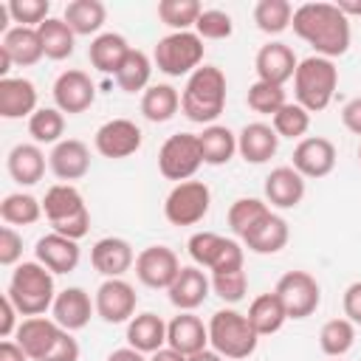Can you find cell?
<instances>
[{
  "mask_svg": "<svg viewBox=\"0 0 361 361\" xmlns=\"http://www.w3.org/2000/svg\"><path fill=\"white\" fill-rule=\"evenodd\" d=\"M290 28L316 51V56L333 59L350 48V17L341 14L336 3H302L293 8Z\"/></svg>",
  "mask_w": 361,
  "mask_h": 361,
  "instance_id": "cell-1",
  "label": "cell"
},
{
  "mask_svg": "<svg viewBox=\"0 0 361 361\" xmlns=\"http://www.w3.org/2000/svg\"><path fill=\"white\" fill-rule=\"evenodd\" d=\"M226 107V73L217 65H200L195 73H189L183 93H180V110L195 124H214V118Z\"/></svg>",
  "mask_w": 361,
  "mask_h": 361,
  "instance_id": "cell-2",
  "label": "cell"
},
{
  "mask_svg": "<svg viewBox=\"0 0 361 361\" xmlns=\"http://www.w3.org/2000/svg\"><path fill=\"white\" fill-rule=\"evenodd\" d=\"M6 296L14 302L20 316H42L48 307H54L56 290H54V274L42 262H20L11 271Z\"/></svg>",
  "mask_w": 361,
  "mask_h": 361,
  "instance_id": "cell-3",
  "label": "cell"
},
{
  "mask_svg": "<svg viewBox=\"0 0 361 361\" xmlns=\"http://www.w3.org/2000/svg\"><path fill=\"white\" fill-rule=\"evenodd\" d=\"M338 87V68L327 56H307L299 62L293 73V93L296 104H302L307 113H322Z\"/></svg>",
  "mask_w": 361,
  "mask_h": 361,
  "instance_id": "cell-4",
  "label": "cell"
},
{
  "mask_svg": "<svg viewBox=\"0 0 361 361\" xmlns=\"http://www.w3.org/2000/svg\"><path fill=\"white\" fill-rule=\"evenodd\" d=\"M42 214L48 217L56 234L71 240H82L90 231V212L85 206L82 192L73 183H56L42 197Z\"/></svg>",
  "mask_w": 361,
  "mask_h": 361,
  "instance_id": "cell-5",
  "label": "cell"
},
{
  "mask_svg": "<svg viewBox=\"0 0 361 361\" xmlns=\"http://www.w3.org/2000/svg\"><path fill=\"white\" fill-rule=\"evenodd\" d=\"M257 330L251 327L248 316L234 310V307H223L214 310L209 319V344L214 353H220L223 358H248L257 350Z\"/></svg>",
  "mask_w": 361,
  "mask_h": 361,
  "instance_id": "cell-6",
  "label": "cell"
},
{
  "mask_svg": "<svg viewBox=\"0 0 361 361\" xmlns=\"http://www.w3.org/2000/svg\"><path fill=\"white\" fill-rule=\"evenodd\" d=\"M152 62L166 76L195 73L203 62V39L195 31H172L155 42Z\"/></svg>",
  "mask_w": 361,
  "mask_h": 361,
  "instance_id": "cell-7",
  "label": "cell"
},
{
  "mask_svg": "<svg viewBox=\"0 0 361 361\" xmlns=\"http://www.w3.org/2000/svg\"><path fill=\"white\" fill-rule=\"evenodd\" d=\"M200 164H203V155H200V141L195 133H175L158 149V172L166 180H175V183L192 180Z\"/></svg>",
  "mask_w": 361,
  "mask_h": 361,
  "instance_id": "cell-8",
  "label": "cell"
},
{
  "mask_svg": "<svg viewBox=\"0 0 361 361\" xmlns=\"http://www.w3.org/2000/svg\"><path fill=\"white\" fill-rule=\"evenodd\" d=\"M189 248V257L197 268H209L212 274H220V271H234V268H243V245L237 240H228V237H220L214 231H197L189 237L186 243Z\"/></svg>",
  "mask_w": 361,
  "mask_h": 361,
  "instance_id": "cell-9",
  "label": "cell"
},
{
  "mask_svg": "<svg viewBox=\"0 0 361 361\" xmlns=\"http://www.w3.org/2000/svg\"><path fill=\"white\" fill-rule=\"evenodd\" d=\"M212 192L203 180H183L175 183L164 200V214L172 226H195L209 214Z\"/></svg>",
  "mask_w": 361,
  "mask_h": 361,
  "instance_id": "cell-10",
  "label": "cell"
},
{
  "mask_svg": "<svg viewBox=\"0 0 361 361\" xmlns=\"http://www.w3.org/2000/svg\"><path fill=\"white\" fill-rule=\"evenodd\" d=\"M274 290L282 299L288 319H307V316L316 313V307L322 302V288H319L316 276L307 274V271H288V274H282Z\"/></svg>",
  "mask_w": 361,
  "mask_h": 361,
  "instance_id": "cell-11",
  "label": "cell"
},
{
  "mask_svg": "<svg viewBox=\"0 0 361 361\" xmlns=\"http://www.w3.org/2000/svg\"><path fill=\"white\" fill-rule=\"evenodd\" d=\"M180 259L166 245H149L135 257V276L141 285L152 290H169V285L180 274Z\"/></svg>",
  "mask_w": 361,
  "mask_h": 361,
  "instance_id": "cell-12",
  "label": "cell"
},
{
  "mask_svg": "<svg viewBox=\"0 0 361 361\" xmlns=\"http://www.w3.org/2000/svg\"><path fill=\"white\" fill-rule=\"evenodd\" d=\"M141 127L130 118H110L104 121L99 130H96V152L110 158V161H118V158H130L133 152L141 149Z\"/></svg>",
  "mask_w": 361,
  "mask_h": 361,
  "instance_id": "cell-13",
  "label": "cell"
},
{
  "mask_svg": "<svg viewBox=\"0 0 361 361\" xmlns=\"http://www.w3.org/2000/svg\"><path fill=\"white\" fill-rule=\"evenodd\" d=\"M93 302H96V316L102 322L121 324V322H130L135 316L138 296H135V288L118 276V279H104L99 285Z\"/></svg>",
  "mask_w": 361,
  "mask_h": 361,
  "instance_id": "cell-14",
  "label": "cell"
},
{
  "mask_svg": "<svg viewBox=\"0 0 361 361\" xmlns=\"http://www.w3.org/2000/svg\"><path fill=\"white\" fill-rule=\"evenodd\" d=\"M93 99H96V85L85 71L68 68L56 76V82H54L56 110H62L68 116H76V113H85L93 104Z\"/></svg>",
  "mask_w": 361,
  "mask_h": 361,
  "instance_id": "cell-15",
  "label": "cell"
},
{
  "mask_svg": "<svg viewBox=\"0 0 361 361\" xmlns=\"http://www.w3.org/2000/svg\"><path fill=\"white\" fill-rule=\"evenodd\" d=\"M336 166V147L330 138L307 135L293 147V169L302 178H324Z\"/></svg>",
  "mask_w": 361,
  "mask_h": 361,
  "instance_id": "cell-16",
  "label": "cell"
},
{
  "mask_svg": "<svg viewBox=\"0 0 361 361\" xmlns=\"http://www.w3.org/2000/svg\"><path fill=\"white\" fill-rule=\"evenodd\" d=\"M254 68H257V76L259 82H268V85H285L288 79H293L296 68H299V59L293 54L290 45L285 42H268L257 51V59H254Z\"/></svg>",
  "mask_w": 361,
  "mask_h": 361,
  "instance_id": "cell-17",
  "label": "cell"
},
{
  "mask_svg": "<svg viewBox=\"0 0 361 361\" xmlns=\"http://www.w3.org/2000/svg\"><path fill=\"white\" fill-rule=\"evenodd\" d=\"M90 262L102 276L118 279L135 265V251L124 237H102L90 248Z\"/></svg>",
  "mask_w": 361,
  "mask_h": 361,
  "instance_id": "cell-18",
  "label": "cell"
},
{
  "mask_svg": "<svg viewBox=\"0 0 361 361\" xmlns=\"http://www.w3.org/2000/svg\"><path fill=\"white\" fill-rule=\"evenodd\" d=\"M48 166L62 183L79 180L90 169V149L79 138H62L59 144H54V149L48 155Z\"/></svg>",
  "mask_w": 361,
  "mask_h": 361,
  "instance_id": "cell-19",
  "label": "cell"
},
{
  "mask_svg": "<svg viewBox=\"0 0 361 361\" xmlns=\"http://www.w3.org/2000/svg\"><path fill=\"white\" fill-rule=\"evenodd\" d=\"M34 254H37V262H42L51 274H71L76 265H79V240H71L65 234H45L37 240L34 245Z\"/></svg>",
  "mask_w": 361,
  "mask_h": 361,
  "instance_id": "cell-20",
  "label": "cell"
},
{
  "mask_svg": "<svg viewBox=\"0 0 361 361\" xmlns=\"http://www.w3.org/2000/svg\"><path fill=\"white\" fill-rule=\"evenodd\" d=\"M62 336V327L54 322V319H45V316H28L20 322L17 333H14V341L28 353L31 361H42L48 355V350L56 344V338Z\"/></svg>",
  "mask_w": 361,
  "mask_h": 361,
  "instance_id": "cell-21",
  "label": "cell"
},
{
  "mask_svg": "<svg viewBox=\"0 0 361 361\" xmlns=\"http://www.w3.org/2000/svg\"><path fill=\"white\" fill-rule=\"evenodd\" d=\"M93 310H96V302H90V293L85 288H65V290H59L56 299H54V307H51L54 322L62 330H68V333L82 330L90 322Z\"/></svg>",
  "mask_w": 361,
  "mask_h": 361,
  "instance_id": "cell-22",
  "label": "cell"
},
{
  "mask_svg": "<svg viewBox=\"0 0 361 361\" xmlns=\"http://www.w3.org/2000/svg\"><path fill=\"white\" fill-rule=\"evenodd\" d=\"M209 344V324L200 322V316L180 310L169 324H166V347L183 353L186 358L206 350Z\"/></svg>",
  "mask_w": 361,
  "mask_h": 361,
  "instance_id": "cell-23",
  "label": "cell"
},
{
  "mask_svg": "<svg viewBox=\"0 0 361 361\" xmlns=\"http://www.w3.org/2000/svg\"><path fill=\"white\" fill-rule=\"evenodd\" d=\"M209 290H212V279L206 276V271L197 265H183L178 279L169 285V302L178 310L192 313L195 307H200L206 302Z\"/></svg>",
  "mask_w": 361,
  "mask_h": 361,
  "instance_id": "cell-24",
  "label": "cell"
},
{
  "mask_svg": "<svg viewBox=\"0 0 361 361\" xmlns=\"http://www.w3.org/2000/svg\"><path fill=\"white\" fill-rule=\"evenodd\" d=\"M37 107V87L31 79L23 76H6L0 79V116L3 118H23L34 116Z\"/></svg>",
  "mask_w": 361,
  "mask_h": 361,
  "instance_id": "cell-25",
  "label": "cell"
},
{
  "mask_svg": "<svg viewBox=\"0 0 361 361\" xmlns=\"http://www.w3.org/2000/svg\"><path fill=\"white\" fill-rule=\"evenodd\" d=\"M276 149H279V135H276V130L271 124L251 121L237 135V152L248 164H265V161H271L276 155Z\"/></svg>",
  "mask_w": 361,
  "mask_h": 361,
  "instance_id": "cell-26",
  "label": "cell"
},
{
  "mask_svg": "<svg viewBox=\"0 0 361 361\" xmlns=\"http://www.w3.org/2000/svg\"><path fill=\"white\" fill-rule=\"evenodd\" d=\"M288 237H290V228H288L285 217L268 212L243 234V243L254 254H276V251H282L288 245Z\"/></svg>",
  "mask_w": 361,
  "mask_h": 361,
  "instance_id": "cell-27",
  "label": "cell"
},
{
  "mask_svg": "<svg viewBox=\"0 0 361 361\" xmlns=\"http://www.w3.org/2000/svg\"><path fill=\"white\" fill-rule=\"evenodd\" d=\"M305 197V178L293 166H276L265 178V200L276 209H293Z\"/></svg>",
  "mask_w": 361,
  "mask_h": 361,
  "instance_id": "cell-28",
  "label": "cell"
},
{
  "mask_svg": "<svg viewBox=\"0 0 361 361\" xmlns=\"http://www.w3.org/2000/svg\"><path fill=\"white\" fill-rule=\"evenodd\" d=\"M127 344L138 353H158L164 344H166V324L158 313H135L130 322H127Z\"/></svg>",
  "mask_w": 361,
  "mask_h": 361,
  "instance_id": "cell-29",
  "label": "cell"
},
{
  "mask_svg": "<svg viewBox=\"0 0 361 361\" xmlns=\"http://www.w3.org/2000/svg\"><path fill=\"white\" fill-rule=\"evenodd\" d=\"M130 42L121 37V34H116V31H104V34H99L93 42H90V48H87V56H90V65L96 68V71H102V73H118L121 71V65H124V59L130 56Z\"/></svg>",
  "mask_w": 361,
  "mask_h": 361,
  "instance_id": "cell-30",
  "label": "cell"
},
{
  "mask_svg": "<svg viewBox=\"0 0 361 361\" xmlns=\"http://www.w3.org/2000/svg\"><path fill=\"white\" fill-rule=\"evenodd\" d=\"M6 166H8V175L20 186H34L45 175V155L37 144H17V147H11Z\"/></svg>",
  "mask_w": 361,
  "mask_h": 361,
  "instance_id": "cell-31",
  "label": "cell"
},
{
  "mask_svg": "<svg viewBox=\"0 0 361 361\" xmlns=\"http://www.w3.org/2000/svg\"><path fill=\"white\" fill-rule=\"evenodd\" d=\"M0 48H3V51L11 56V62H14V65H20V68L37 65V62L45 56L37 28H25V25H14V28L3 37Z\"/></svg>",
  "mask_w": 361,
  "mask_h": 361,
  "instance_id": "cell-32",
  "label": "cell"
},
{
  "mask_svg": "<svg viewBox=\"0 0 361 361\" xmlns=\"http://www.w3.org/2000/svg\"><path fill=\"white\" fill-rule=\"evenodd\" d=\"M197 141H200L203 164H209V166H223L237 152V135L228 127H223V124L203 127V133L197 135Z\"/></svg>",
  "mask_w": 361,
  "mask_h": 361,
  "instance_id": "cell-33",
  "label": "cell"
},
{
  "mask_svg": "<svg viewBox=\"0 0 361 361\" xmlns=\"http://www.w3.org/2000/svg\"><path fill=\"white\" fill-rule=\"evenodd\" d=\"M245 316H248L251 327L257 330V336H271V333L282 330V324L288 322L285 305H282V299L276 296V290L259 293V296L251 302V307H248Z\"/></svg>",
  "mask_w": 361,
  "mask_h": 361,
  "instance_id": "cell-34",
  "label": "cell"
},
{
  "mask_svg": "<svg viewBox=\"0 0 361 361\" xmlns=\"http://www.w3.org/2000/svg\"><path fill=\"white\" fill-rule=\"evenodd\" d=\"M107 20V8L99 0H71L65 6V23L76 37H90L96 34Z\"/></svg>",
  "mask_w": 361,
  "mask_h": 361,
  "instance_id": "cell-35",
  "label": "cell"
},
{
  "mask_svg": "<svg viewBox=\"0 0 361 361\" xmlns=\"http://www.w3.org/2000/svg\"><path fill=\"white\" fill-rule=\"evenodd\" d=\"M37 34H39V42H42V51H45V56L48 59H54V62H59V59H68L71 54H73V39H76V34L71 31V25L65 23V17H48L39 28H37Z\"/></svg>",
  "mask_w": 361,
  "mask_h": 361,
  "instance_id": "cell-36",
  "label": "cell"
},
{
  "mask_svg": "<svg viewBox=\"0 0 361 361\" xmlns=\"http://www.w3.org/2000/svg\"><path fill=\"white\" fill-rule=\"evenodd\" d=\"M180 107V93L172 85H149L141 96V113L152 124L169 121Z\"/></svg>",
  "mask_w": 361,
  "mask_h": 361,
  "instance_id": "cell-37",
  "label": "cell"
},
{
  "mask_svg": "<svg viewBox=\"0 0 361 361\" xmlns=\"http://www.w3.org/2000/svg\"><path fill=\"white\" fill-rule=\"evenodd\" d=\"M0 217L8 226H31L42 217V200H37L28 192H11L0 203Z\"/></svg>",
  "mask_w": 361,
  "mask_h": 361,
  "instance_id": "cell-38",
  "label": "cell"
},
{
  "mask_svg": "<svg viewBox=\"0 0 361 361\" xmlns=\"http://www.w3.org/2000/svg\"><path fill=\"white\" fill-rule=\"evenodd\" d=\"M319 344H322V353L324 355H347L355 344V324L350 319H330L324 322L322 333H319Z\"/></svg>",
  "mask_w": 361,
  "mask_h": 361,
  "instance_id": "cell-39",
  "label": "cell"
},
{
  "mask_svg": "<svg viewBox=\"0 0 361 361\" xmlns=\"http://www.w3.org/2000/svg\"><path fill=\"white\" fill-rule=\"evenodd\" d=\"M293 6L288 0H259L254 6V23L262 34H282L290 28Z\"/></svg>",
  "mask_w": 361,
  "mask_h": 361,
  "instance_id": "cell-40",
  "label": "cell"
},
{
  "mask_svg": "<svg viewBox=\"0 0 361 361\" xmlns=\"http://www.w3.org/2000/svg\"><path fill=\"white\" fill-rule=\"evenodd\" d=\"M149 73H152L149 56H147L144 51L133 48L130 56L124 59L121 71L116 73V85H118L124 93H138V90H144V87L149 85Z\"/></svg>",
  "mask_w": 361,
  "mask_h": 361,
  "instance_id": "cell-41",
  "label": "cell"
},
{
  "mask_svg": "<svg viewBox=\"0 0 361 361\" xmlns=\"http://www.w3.org/2000/svg\"><path fill=\"white\" fill-rule=\"evenodd\" d=\"M65 133V116L56 107H39L28 118V135L34 144H59Z\"/></svg>",
  "mask_w": 361,
  "mask_h": 361,
  "instance_id": "cell-42",
  "label": "cell"
},
{
  "mask_svg": "<svg viewBox=\"0 0 361 361\" xmlns=\"http://www.w3.org/2000/svg\"><path fill=\"white\" fill-rule=\"evenodd\" d=\"M200 14H203V6L197 0H161L158 3V20L169 25L172 31H189Z\"/></svg>",
  "mask_w": 361,
  "mask_h": 361,
  "instance_id": "cell-43",
  "label": "cell"
},
{
  "mask_svg": "<svg viewBox=\"0 0 361 361\" xmlns=\"http://www.w3.org/2000/svg\"><path fill=\"white\" fill-rule=\"evenodd\" d=\"M271 127L276 130L279 138H302V135L307 133V127H310V113H307L302 104L288 102V104H282V107L274 113Z\"/></svg>",
  "mask_w": 361,
  "mask_h": 361,
  "instance_id": "cell-44",
  "label": "cell"
},
{
  "mask_svg": "<svg viewBox=\"0 0 361 361\" xmlns=\"http://www.w3.org/2000/svg\"><path fill=\"white\" fill-rule=\"evenodd\" d=\"M268 212H271L268 203L259 200V197H237V200L231 203V209H228V226H231V231L243 240V234H245L262 214H268Z\"/></svg>",
  "mask_w": 361,
  "mask_h": 361,
  "instance_id": "cell-45",
  "label": "cell"
},
{
  "mask_svg": "<svg viewBox=\"0 0 361 361\" xmlns=\"http://www.w3.org/2000/svg\"><path fill=\"white\" fill-rule=\"evenodd\" d=\"M245 102H248V107H251L254 113H259V116H271V118H274V113H276L282 104H288L285 90H282L279 85H268V82H259V79L248 87Z\"/></svg>",
  "mask_w": 361,
  "mask_h": 361,
  "instance_id": "cell-46",
  "label": "cell"
},
{
  "mask_svg": "<svg viewBox=\"0 0 361 361\" xmlns=\"http://www.w3.org/2000/svg\"><path fill=\"white\" fill-rule=\"evenodd\" d=\"M212 290H214L226 305H237V302L245 296V290H248V276H245L243 268L212 274Z\"/></svg>",
  "mask_w": 361,
  "mask_h": 361,
  "instance_id": "cell-47",
  "label": "cell"
},
{
  "mask_svg": "<svg viewBox=\"0 0 361 361\" xmlns=\"http://www.w3.org/2000/svg\"><path fill=\"white\" fill-rule=\"evenodd\" d=\"M231 31H234L231 14H226L220 8H203V14L195 23V34L200 39H226V37H231Z\"/></svg>",
  "mask_w": 361,
  "mask_h": 361,
  "instance_id": "cell-48",
  "label": "cell"
},
{
  "mask_svg": "<svg viewBox=\"0 0 361 361\" xmlns=\"http://www.w3.org/2000/svg\"><path fill=\"white\" fill-rule=\"evenodd\" d=\"M48 11H51L48 0H11L8 3L11 20L17 25H25V28H39L48 20Z\"/></svg>",
  "mask_w": 361,
  "mask_h": 361,
  "instance_id": "cell-49",
  "label": "cell"
},
{
  "mask_svg": "<svg viewBox=\"0 0 361 361\" xmlns=\"http://www.w3.org/2000/svg\"><path fill=\"white\" fill-rule=\"evenodd\" d=\"M23 257V234H17L11 226L0 228V265H17Z\"/></svg>",
  "mask_w": 361,
  "mask_h": 361,
  "instance_id": "cell-50",
  "label": "cell"
},
{
  "mask_svg": "<svg viewBox=\"0 0 361 361\" xmlns=\"http://www.w3.org/2000/svg\"><path fill=\"white\" fill-rule=\"evenodd\" d=\"M42 361H79V344H76V338L68 330H62V336L56 338V344L48 350V355Z\"/></svg>",
  "mask_w": 361,
  "mask_h": 361,
  "instance_id": "cell-51",
  "label": "cell"
},
{
  "mask_svg": "<svg viewBox=\"0 0 361 361\" xmlns=\"http://www.w3.org/2000/svg\"><path fill=\"white\" fill-rule=\"evenodd\" d=\"M341 305H344V319H350L353 324H361V279L347 285Z\"/></svg>",
  "mask_w": 361,
  "mask_h": 361,
  "instance_id": "cell-52",
  "label": "cell"
},
{
  "mask_svg": "<svg viewBox=\"0 0 361 361\" xmlns=\"http://www.w3.org/2000/svg\"><path fill=\"white\" fill-rule=\"evenodd\" d=\"M17 316H20V310L14 307V302L8 299V296H3L0 299V336L3 338H8L11 333H17Z\"/></svg>",
  "mask_w": 361,
  "mask_h": 361,
  "instance_id": "cell-53",
  "label": "cell"
},
{
  "mask_svg": "<svg viewBox=\"0 0 361 361\" xmlns=\"http://www.w3.org/2000/svg\"><path fill=\"white\" fill-rule=\"evenodd\" d=\"M341 121H344V127H347L350 133L361 135V96L350 99V102L341 107Z\"/></svg>",
  "mask_w": 361,
  "mask_h": 361,
  "instance_id": "cell-54",
  "label": "cell"
},
{
  "mask_svg": "<svg viewBox=\"0 0 361 361\" xmlns=\"http://www.w3.org/2000/svg\"><path fill=\"white\" fill-rule=\"evenodd\" d=\"M0 361H31V358H28V353H25L17 341H8V338H6V341L0 344Z\"/></svg>",
  "mask_w": 361,
  "mask_h": 361,
  "instance_id": "cell-55",
  "label": "cell"
},
{
  "mask_svg": "<svg viewBox=\"0 0 361 361\" xmlns=\"http://www.w3.org/2000/svg\"><path fill=\"white\" fill-rule=\"evenodd\" d=\"M104 361H149V358H144V353H138L133 347H121V350H113Z\"/></svg>",
  "mask_w": 361,
  "mask_h": 361,
  "instance_id": "cell-56",
  "label": "cell"
},
{
  "mask_svg": "<svg viewBox=\"0 0 361 361\" xmlns=\"http://www.w3.org/2000/svg\"><path fill=\"white\" fill-rule=\"evenodd\" d=\"M149 361H189L183 353H178V350H172V347H161L158 353H152L149 355Z\"/></svg>",
  "mask_w": 361,
  "mask_h": 361,
  "instance_id": "cell-57",
  "label": "cell"
},
{
  "mask_svg": "<svg viewBox=\"0 0 361 361\" xmlns=\"http://www.w3.org/2000/svg\"><path fill=\"white\" fill-rule=\"evenodd\" d=\"M336 6H338V11L347 14V17H350V14H361V0H338Z\"/></svg>",
  "mask_w": 361,
  "mask_h": 361,
  "instance_id": "cell-58",
  "label": "cell"
},
{
  "mask_svg": "<svg viewBox=\"0 0 361 361\" xmlns=\"http://www.w3.org/2000/svg\"><path fill=\"white\" fill-rule=\"evenodd\" d=\"M189 361H226L220 353H214V350H200V353H195V355H189Z\"/></svg>",
  "mask_w": 361,
  "mask_h": 361,
  "instance_id": "cell-59",
  "label": "cell"
},
{
  "mask_svg": "<svg viewBox=\"0 0 361 361\" xmlns=\"http://www.w3.org/2000/svg\"><path fill=\"white\" fill-rule=\"evenodd\" d=\"M11 65H14V62H11V56H8V54L0 48V76H3V79H6V73L11 71Z\"/></svg>",
  "mask_w": 361,
  "mask_h": 361,
  "instance_id": "cell-60",
  "label": "cell"
},
{
  "mask_svg": "<svg viewBox=\"0 0 361 361\" xmlns=\"http://www.w3.org/2000/svg\"><path fill=\"white\" fill-rule=\"evenodd\" d=\"M358 161H361V147H358Z\"/></svg>",
  "mask_w": 361,
  "mask_h": 361,
  "instance_id": "cell-61",
  "label": "cell"
}]
</instances>
